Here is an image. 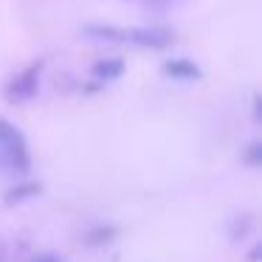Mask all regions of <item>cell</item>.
I'll use <instances>...</instances> for the list:
<instances>
[{
    "instance_id": "obj_9",
    "label": "cell",
    "mask_w": 262,
    "mask_h": 262,
    "mask_svg": "<svg viewBox=\"0 0 262 262\" xmlns=\"http://www.w3.org/2000/svg\"><path fill=\"white\" fill-rule=\"evenodd\" d=\"M6 152H9V164H12L14 172H29V169H31V161H29V152H26V147L6 149Z\"/></svg>"
},
{
    "instance_id": "obj_2",
    "label": "cell",
    "mask_w": 262,
    "mask_h": 262,
    "mask_svg": "<svg viewBox=\"0 0 262 262\" xmlns=\"http://www.w3.org/2000/svg\"><path fill=\"white\" fill-rule=\"evenodd\" d=\"M37 85H40V65H31V68H26L23 74L9 85L6 93H9L12 102H26V99L37 96Z\"/></svg>"
},
{
    "instance_id": "obj_10",
    "label": "cell",
    "mask_w": 262,
    "mask_h": 262,
    "mask_svg": "<svg viewBox=\"0 0 262 262\" xmlns=\"http://www.w3.org/2000/svg\"><path fill=\"white\" fill-rule=\"evenodd\" d=\"M245 164L254 166V169H256V166H262V144L259 141H254L248 149H245Z\"/></svg>"
},
{
    "instance_id": "obj_12",
    "label": "cell",
    "mask_w": 262,
    "mask_h": 262,
    "mask_svg": "<svg viewBox=\"0 0 262 262\" xmlns=\"http://www.w3.org/2000/svg\"><path fill=\"white\" fill-rule=\"evenodd\" d=\"M259 259H262V245H254L248 254V262H259Z\"/></svg>"
},
{
    "instance_id": "obj_8",
    "label": "cell",
    "mask_w": 262,
    "mask_h": 262,
    "mask_svg": "<svg viewBox=\"0 0 262 262\" xmlns=\"http://www.w3.org/2000/svg\"><path fill=\"white\" fill-rule=\"evenodd\" d=\"M116 237V228L113 226H96L85 234V245H104Z\"/></svg>"
},
{
    "instance_id": "obj_11",
    "label": "cell",
    "mask_w": 262,
    "mask_h": 262,
    "mask_svg": "<svg viewBox=\"0 0 262 262\" xmlns=\"http://www.w3.org/2000/svg\"><path fill=\"white\" fill-rule=\"evenodd\" d=\"M31 262H62V259H59L57 254H37Z\"/></svg>"
},
{
    "instance_id": "obj_7",
    "label": "cell",
    "mask_w": 262,
    "mask_h": 262,
    "mask_svg": "<svg viewBox=\"0 0 262 262\" xmlns=\"http://www.w3.org/2000/svg\"><path fill=\"white\" fill-rule=\"evenodd\" d=\"M42 192V186L40 183H34V181H29V183H20V186H14V189H9L6 192V203H20V200H29V198H37V194Z\"/></svg>"
},
{
    "instance_id": "obj_3",
    "label": "cell",
    "mask_w": 262,
    "mask_h": 262,
    "mask_svg": "<svg viewBox=\"0 0 262 262\" xmlns=\"http://www.w3.org/2000/svg\"><path fill=\"white\" fill-rule=\"evenodd\" d=\"M166 76H172V79H200V68L194 62H189V59H169V62L164 65Z\"/></svg>"
},
{
    "instance_id": "obj_6",
    "label": "cell",
    "mask_w": 262,
    "mask_h": 262,
    "mask_svg": "<svg viewBox=\"0 0 262 262\" xmlns=\"http://www.w3.org/2000/svg\"><path fill=\"white\" fill-rule=\"evenodd\" d=\"M88 37H99V40H110V42H127V29H116V26H85Z\"/></svg>"
},
{
    "instance_id": "obj_13",
    "label": "cell",
    "mask_w": 262,
    "mask_h": 262,
    "mask_svg": "<svg viewBox=\"0 0 262 262\" xmlns=\"http://www.w3.org/2000/svg\"><path fill=\"white\" fill-rule=\"evenodd\" d=\"M254 121H262V107H259V96H254Z\"/></svg>"
},
{
    "instance_id": "obj_5",
    "label": "cell",
    "mask_w": 262,
    "mask_h": 262,
    "mask_svg": "<svg viewBox=\"0 0 262 262\" xmlns=\"http://www.w3.org/2000/svg\"><path fill=\"white\" fill-rule=\"evenodd\" d=\"M0 147H3V149L26 147V136H23V130H17L14 124H9L6 119H0Z\"/></svg>"
},
{
    "instance_id": "obj_4",
    "label": "cell",
    "mask_w": 262,
    "mask_h": 262,
    "mask_svg": "<svg viewBox=\"0 0 262 262\" xmlns=\"http://www.w3.org/2000/svg\"><path fill=\"white\" fill-rule=\"evenodd\" d=\"M124 74V59L119 57H107V59H99L93 65V76L96 79H119Z\"/></svg>"
},
{
    "instance_id": "obj_1",
    "label": "cell",
    "mask_w": 262,
    "mask_h": 262,
    "mask_svg": "<svg viewBox=\"0 0 262 262\" xmlns=\"http://www.w3.org/2000/svg\"><path fill=\"white\" fill-rule=\"evenodd\" d=\"M127 42H136L144 48H169L175 42V34L164 26H138L127 31Z\"/></svg>"
}]
</instances>
